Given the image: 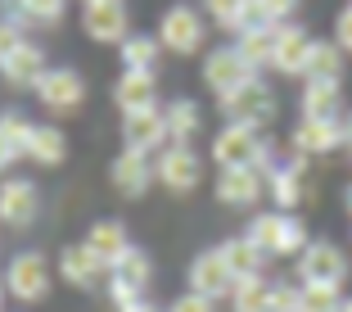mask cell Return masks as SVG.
Wrapping results in <instances>:
<instances>
[{
	"instance_id": "obj_1",
	"label": "cell",
	"mask_w": 352,
	"mask_h": 312,
	"mask_svg": "<svg viewBox=\"0 0 352 312\" xmlns=\"http://www.w3.org/2000/svg\"><path fill=\"white\" fill-rule=\"evenodd\" d=\"M212 158H217V167H258L262 177L276 172V145L262 132L235 127V123H226L212 136Z\"/></svg>"
},
{
	"instance_id": "obj_2",
	"label": "cell",
	"mask_w": 352,
	"mask_h": 312,
	"mask_svg": "<svg viewBox=\"0 0 352 312\" xmlns=\"http://www.w3.org/2000/svg\"><path fill=\"white\" fill-rule=\"evenodd\" d=\"M244 236H249L267 258H294V253H302L311 245L302 218H294V213H276V208H271V213H258Z\"/></svg>"
},
{
	"instance_id": "obj_3",
	"label": "cell",
	"mask_w": 352,
	"mask_h": 312,
	"mask_svg": "<svg viewBox=\"0 0 352 312\" xmlns=\"http://www.w3.org/2000/svg\"><path fill=\"white\" fill-rule=\"evenodd\" d=\"M217 104H221V114H226V123H235V127H253V132L271 127V123H276V109H280L276 91H271L262 77L244 82L239 91H230V95H217Z\"/></svg>"
},
{
	"instance_id": "obj_4",
	"label": "cell",
	"mask_w": 352,
	"mask_h": 312,
	"mask_svg": "<svg viewBox=\"0 0 352 312\" xmlns=\"http://www.w3.org/2000/svg\"><path fill=\"white\" fill-rule=\"evenodd\" d=\"M298 276H302V285H334V290H343V281H348V253L334 240H311L307 249L298 253Z\"/></svg>"
},
{
	"instance_id": "obj_5",
	"label": "cell",
	"mask_w": 352,
	"mask_h": 312,
	"mask_svg": "<svg viewBox=\"0 0 352 312\" xmlns=\"http://www.w3.org/2000/svg\"><path fill=\"white\" fill-rule=\"evenodd\" d=\"M204 37H208V28H204V14H199L195 5H172V10L158 19V45L172 50V54L204 50Z\"/></svg>"
},
{
	"instance_id": "obj_6",
	"label": "cell",
	"mask_w": 352,
	"mask_h": 312,
	"mask_svg": "<svg viewBox=\"0 0 352 312\" xmlns=\"http://www.w3.org/2000/svg\"><path fill=\"white\" fill-rule=\"evenodd\" d=\"M154 177L163 181L172 195H190L204 181V158L195 154V145H163L154 158Z\"/></svg>"
},
{
	"instance_id": "obj_7",
	"label": "cell",
	"mask_w": 352,
	"mask_h": 312,
	"mask_svg": "<svg viewBox=\"0 0 352 312\" xmlns=\"http://www.w3.org/2000/svg\"><path fill=\"white\" fill-rule=\"evenodd\" d=\"M5 290L19 303H41L50 294V262L41 253H14L10 267H5Z\"/></svg>"
},
{
	"instance_id": "obj_8",
	"label": "cell",
	"mask_w": 352,
	"mask_h": 312,
	"mask_svg": "<svg viewBox=\"0 0 352 312\" xmlns=\"http://www.w3.org/2000/svg\"><path fill=\"white\" fill-rule=\"evenodd\" d=\"M131 14H126V0H91L82 5V32L100 45H122L131 37Z\"/></svg>"
},
{
	"instance_id": "obj_9",
	"label": "cell",
	"mask_w": 352,
	"mask_h": 312,
	"mask_svg": "<svg viewBox=\"0 0 352 312\" xmlns=\"http://www.w3.org/2000/svg\"><path fill=\"white\" fill-rule=\"evenodd\" d=\"M253 68L244 63V54L235 50V45H221V50H208L204 54V86H212L217 95H230L239 91L244 82H253Z\"/></svg>"
},
{
	"instance_id": "obj_10",
	"label": "cell",
	"mask_w": 352,
	"mask_h": 312,
	"mask_svg": "<svg viewBox=\"0 0 352 312\" xmlns=\"http://www.w3.org/2000/svg\"><path fill=\"white\" fill-rule=\"evenodd\" d=\"M36 100L50 109V114H77L86 104V82L77 68H50L36 86Z\"/></svg>"
},
{
	"instance_id": "obj_11",
	"label": "cell",
	"mask_w": 352,
	"mask_h": 312,
	"mask_svg": "<svg viewBox=\"0 0 352 312\" xmlns=\"http://www.w3.org/2000/svg\"><path fill=\"white\" fill-rule=\"evenodd\" d=\"M190 290L204 294V299H226L230 290H235V271L226 267V258H221V249H204L195 262H190Z\"/></svg>"
},
{
	"instance_id": "obj_12",
	"label": "cell",
	"mask_w": 352,
	"mask_h": 312,
	"mask_svg": "<svg viewBox=\"0 0 352 312\" xmlns=\"http://www.w3.org/2000/svg\"><path fill=\"white\" fill-rule=\"evenodd\" d=\"M267 195L276 199V213H294L307 199V158H285L276 163V172L267 177Z\"/></svg>"
},
{
	"instance_id": "obj_13",
	"label": "cell",
	"mask_w": 352,
	"mask_h": 312,
	"mask_svg": "<svg viewBox=\"0 0 352 312\" xmlns=\"http://www.w3.org/2000/svg\"><path fill=\"white\" fill-rule=\"evenodd\" d=\"M109 181H113V190L122 199H140L149 186H154V158L140 154V149H122V154L113 158V167H109Z\"/></svg>"
},
{
	"instance_id": "obj_14",
	"label": "cell",
	"mask_w": 352,
	"mask_h": 312,
	"mask_svg": "<svg viewBox=\"0 0 352 312\" xmlns=\"http://www.w3.org/2000/svg\"><path fill=\"white\" fill-rule=\"evenodd\" d=\"M267 195V177L258 167H221L217 172V199L226 208H253Z\"/></svg>"
},
{
	"instance_id": "obj_15",
	"label": "cell",
	"mask_w": 352,
	"mask_h": 312,
	"mask_svg": "<svg viewBox=\"0 0 352 312\" xmlns=\"http://www.w3.org/2000/svg\"><path fill=\"white\" fill-rule=\"evenodd\" d=\"M41 213V190L23 177H5L0 181V222L10 227H32Z\"/></svg>"
},
{
	"instance_id": "obj_16",
	"label": "cell",
	"mask_w": 352,
	"mask_h": 312,
	"mask_svg": "<svg viewBox=\"0 0 352 312\" xmlns=\"http://www.w3.org/2000/svg\"><path fill=\"white\" fill-rule=\"evenodd\" d=\"M167 145V118L163 109H145V114L122 118V149H140V154H158Z\"/></svg>"
},
{
	"instance_id": "obj_17",
	"label": "cell",
	"mask_w": 352,
	"mask_h": 312,
	"mask_svg": "<svg viewBox=\"0 0 352 312\" xmlns=\"http://www.w3.org/2000/svg\"><path fill=\"white\" fill-rule=\"evenodd\" d=\"M86 249L95 253V262H100L104 271H113L118 262L131 253V236H126V227L122 222H113V218H104V222H95L91 231H86V240H82Z\"/></svg>"
},
{
	"instance_id": "obj_18",
	"label": "cell",
	"mask_w": 352,
	"mask_h": 312,
	"mask_svg": "<svg viewBox=\"0 0 352 312\" xmlns=\"http://www.w3.org/2000/svg\"><path fill=\"white\" fill-rule=\"evenodd\" d=\"M307 59H311V32L298 28V23H285L276 32V59H271V68L285 77H302L307 73Z\"/></svg>"
},
{
	"instance_id": "obj_19",
	"label": "cell",
	"mask_w": 352,
	"mask_h": 312,
	"mask_svg": "<svg viewBox=\"0 0 352 312\" xmlns=\"http://www.w3.org/2000/svg\"><path fill=\"white\" fill-rule=\"evenodd\" d=\"M45 73H50V68H45V50L36 41H23L10 59L0 63V77H5L14 91H36Z\"/></svg>"
},
{
	"instance_id": "obj_20",
	"label": "cell",
	"mask_w": 352,
	"mask_h": 312,
	"mask_svg": "<svg viewBox=\"0 0 352 312\" xmlns=\"http://www.w3.org/2000/svg\"><path fill=\"white\" fill-rule=\"evenodd\" d=\"M289 145H294L298 158H321V154H330V149L348 145V136H343V123H307V118H302V123L294 127Z\"/></svg>"
},
{
	"instance_id": "obj_21",
	"label": "cell",
	"mask_w": 352,
	"mask_h": 312,
	"mask_svg": "<svg viewBox=\"0 0 352 312\" xmlns=\"http://www.w3.org/2000/svg\"><path fill=\"white\" fill-rule=\"evenodd\" d=\"M113 104L122 109V118L158 109V77L154 73H126L122 68V77H118V86H113Z\"/></svg>"
},
{
	"instance_id": "obj_22",
	"label": "cell",
	"mask_w": 352,
	"mask_h": 312,
	"mask_svg": "<svg viewBox=\"0 0 352 312\" xmlns=\"http://www.w3.org/2000/svg\"><path fill=\"white\" fill-rule=\"evenodd\" d=\"M298 114L307 123H343V91L334 82H307L298 95Z\"/></svg>"
},
{
	"instance_id": "obj_23",
	"label": "cell",
	"mask_w": 352,
	"mask_h": 312,
	"mask_svg": "<svg viewBox=\"0 0 352 312\" xmlns=\"http://www.w3.org/2000/svg\"><path fill=\"white\" fill-rule=\"evenodd\" d=\"M59 276L73 290H95V281L104 276V267L95 262V253L86 249V245H68V249L59 253Z\"/></svg>"
},
{
	"instance_id": "obj_24",
	"label": "cell",
	"mask_w": 352,
	"mask_h": 312,
	"mask_svg": "<svg viewBox=\"0 0 352 312\" xmlns=\"http://www.w3.org/2000/svg\"><path fill=\"white\" fill-rule=\"evenodd\" d=\"M167 118V145H190L199 136V127H204V109H199L190 95H181V100H172L163 109Z\"/></svg>"
},
{
	"instance_id": "obj_25",
	"label": "cell",
	"mask_w": 352,
	"mask_h": 312,
	"mask_svg": "<svg viewBox=\"0 0 352 312\" xmlns=\"http://www.w3.org/2000/svg\"><path fill=\"white\" fill-rule=\"evenodd\" d=\"M276 32L280 28H271V23H258V28H244L235 37V50L244 54V63H249L253 73L271 68V59H276Z\"/></svg>"
},
{
	"instance_id": "obj_26",
	"label": "cell",
	"mask_w": 352,
	"mask_h": 312,
	"mask_svg": "<svg viewBox=\"0 0 352 312\" xmlns=\"http://www.w3.org/2000/svg\"><path fill=\"white\" fill-rule=\"evenodd\" d=\"M217 249H221V258H226V267L235 271V281L262 276V267H267V253H262L249 236H235V240H226V245H217Z\"/></svg>"
},
{
	"instance_id": "obj_27",
	"label": "cell",
	"mask_w": 352,
	"mask_h": 312,
	"mask_svg": "<svg viewBox=\"0 0 352 312\" xmlns=\"http://www.w3.org/2000/svg\"><path fill=\"white\" fill-rule=\"evenodd\" d=\"M28 158L41 167H59L63 158H68V136L59 132V127L50 123H36V132H32V145H28Z\"/></svg>"
},
{
	"instance_id": "obj_28",
	"label": "cell",
	"mask_w": 352,
	"mask_h": 312,
	"mask_svg": "<svg viewBox=\"0 0 352 312\" xmlns=\"http://www.w3.org/2000/svg\"><path fill=\"white\" fill-rule=\"evenodd\" d=\"M204 10L212 14V23L226 32H244V28H258V10H253V0H204Z\"/></svg>"
},
{
	"instance_id": "obj_29",
	"label": "cell",
	"mask_w": 352,
	"mask_h": 312,
	"mask_svg": "<svg viewBox=\"0 0 352 312\" xmlns=\"http://www.w3.org/2000/svg\"><path fill=\"white\" fill-rule=\"evenodd\" d=\"M109 281L122 285V290L145 294V290H149V281H154V262H149V253H145V249H135V245H131V253H126V258L118 262L113 271H109Z\"/></svg>"
},
{
	"instance_id": "obj_30",
	"label": "cell",
	"mask_w": 352,
	"mask_h": 312,
	"mask_svg": "<svg viewBox=\"0 0 352 312\" xmlns=\"http://www.w3.org/2000/svg\"><path fill=\"white\" fill-rule=\"evenodd\" d=\"M118 54H122V68H126V73H154V68H158V54H163V45H158V37L131 32Z\"/></svg>"
},
{
	"instance_id": "obj_31",
	"label": "cell",
	"mask_w": 352,
	"mask_h": 312,
	"mask_svg": "<svg viewBox=\"0 0 352 312\" xmlns=\"http://www.w3.org/2000/svg\"><path fill=\"white\" fill-rule=\"evenodd\" d=\"M307 82H343V50L334 41H311V59H307Z\"/></svg>"
},
{
	"instance_id": "obj_32",
	"label": "cell",
	"mask_w": 352,
	"mask_h": 312,
	"mask_svg": "<svg viewBox=\"0 0 352 312\" xmlns=\"http://www.w3.org/2000/svg\"><path fill=\"white\" fill-rule=\"evenodd\" d=\"M267 299H271V281L267 276L235 281V290H230V308L235 312H267Z\"/></svg>"
},
{
	"instance_id": "obj_33",
	"label": "cell",
	"mask_w": 352,
	"mask_h": 312,
	"mask_svg": "<svg viewBox=\"0 0 352 312\" xmlns=\"http://www.w3.org/2000/svg\"><path fill=\"white\" fill-rule=\"evenodd\" d=\"M68 10V0H19V23H36V28H54Z\"/></svg>"
},
{
	"instance_id": "obj_34",
	"label": "cell",
	"mask_w": 352,
	"mask_h": 312,
	"mask_svg": "<svg viewBox=\"0 0 352 312\" xmlns=\"http://www.w3.org/2000/svg\"><path fill=\"white\" fill-rule=\"evenodd\" d=\"M302 312H343V290L334 285H298Z\"/></svg>"
},
{
	"instance_id": "obj_35",
	"label": "cell",
	"mask_w": 352,
	"mask_h": 312,
	"mask_svg": "<svg viewBox=\"0 0 352 312\" xmlns=\"http://www.w3.org/2000/svg\"><path fill=\"white\" fill-rule=\"evenodd\" d=\"M0 132H5V141H10V145L19 149L23 158H28V145H32V132H36V123H32L28 114H0Z\"/></svg>"
},
{
	"instance_id": "obj_36",
	"label": "cell",
	"mask_w": 352,
	"mask_h": 312,
	"mask_svg": "<svg viewBox=\"0 0 352 312\" xmlns=\"http://www.w3.org/2000/svg\"><path fill=\"white\" fill-rule=\"evenodd\" d=\"M253 10H258L262 23H271V28H285V23L298 14V0H253Z\"/></svg>"
},
{
	"instance_id": "obj_37",
	"label": "cell",
	"mask_w": 352,
	"mask_h": 312,
	"mask_svg": "<svg viewBox=\"0 0 352 312\" xmlns=\"http://www.w3.org/2000/svg\"><path fill=\"white\" fill-rule=\"evenodd\" d=\"M109 299H113V308H118V312H158L154 303L145 299V294L122 290V285H113V281H109Z\"/></svg>"
},
{
	"instance_id": "obj_38",
	"label": "cell",
	"mask_w": 352,
	"mask_h": 312,
	"mask_svg": "<svg viewBox=\"0 0 352 312\" xmlns=\"http://www.w3.org/2000/svg\"><path fill=\"white\" fill-rule=\"evenodd\" d=\"M267 312H302V303H298V285H271Z\"/></svg>"
},
{
	"instance_id": "obj_39",
	"label": "cell",
	"mask_w": 352,
	"mask_h": 312,
	"mask_svg": "<svg viewBox=\"0 0 352 312\" xmlns=\"http://www.w3.org/2000/svg\"><path fill=\"white\" fill-rule=\"evenodd\" d=\"M23 41H28V37H23V23L19 19H0V63L10 59Z\"/></svg>"
},
{
	"instance_id": "obj_40",
	"label": "cell",
	"mask_w": 352,
	"mask_h": 312,
	"mask_svg": "<svg viewBox=\"0 0 352 312\" xmlns=\"http://www.w3.org/2000/svg\"><path fill=\"white\" fill-rule=\"evenodd\" d=\"M334 45H339L343 54H352V0L334 14Z\"/></svg>"
},
{
	"instance_id": "obj_41",
	"label": "cell",
	"mask_w": 352,
	"mask_h": 312,
	"mask_svg": "<svg viewBox=\"0 0 352 312\" xmlns=\"http://www.w3.org/2000/svg\"><path fill=\"white\" fill-rule=\"evenodd\" d=\"M167 312H217V303L204 299V294H195V290H186L181 299H172V308H167Z\"/></svg>"
},
{
	"instance_id": "obj_42",
	"label": "cell",
	"mask_w": 352,
	"mask_h": 312,
	"mask_svg": "<svg viewBox=\"0 0 352 312\" xmlns=\"http://www.w3.org/2000/svg\"><path fill=\"white\" fill-rule=\"evenodd\" d=\"M19 158H23V154H19V149L10 145V141H5V132H0V172H5L10 163H19Z\"/></svg>"
},
{
	"instance_id": "obj_43",
	"label": "cell",
	"mask_w": 352,
	"mask_h": 312,
	"mask_svg": "<svg viewBox=\"0 0 352 312\" xmlns=\"http://www.w3.org/2000/svg\"><path fill=\"white\" fill-rule=\"evenodd\" d=\"M343 136H348V149H352V114H348V123H343Z\"/></svg>"
},
{
	"instance_id": "obj_44",
	"label": "cell",
	"mask_w": 352,
	"mask_h": 312,
	"mask_svg": "<svg viewBox=\"0 0 352 312\" xmlns=\"http://www.w3.org/2000/svg\"><path fill=\"white\" fill-rule=\"evenodd\" d=\"M343 204H348V213H352V186H348V195H343Z\"/></svg>"
},
{
	"instance_id": "obj_45",
	"label": "cell",
	"mask_w": 352,
	"mask_h": 312,
	"mask_svg": "<svg viewBox=\"0 0 352 312\" xmlns=\"http://www.w3.org/2000/svg\"><path fill=\"white\" fill-rule=\"evenodd\" d=\"M5 294H10V290H5V276H0V299H5Z\"/></svg>"
},
{
	"instance_id": "obj_46",
	"label": "cell",
	"mask_w": 352,
	"mask_h": 312,
	"mask_svg": "<svg viewBox=\"0 0 352 312\" xmlns=\"http://www.w3.org/2000/svg\"><path fill=\"white\" fill-rule=\"evenodd\" d=\"M343 312H352V299H343Z\"/></svg>"
},
{
	"instance_id": "obj_47",
	"label": "cell",
	"mask_w": 352,
	"mask_h": 312,
	"mask_svg": "<svg viewBox=\"0 0 352 312\" xmlns=\"http://www.w3.org/2000/svg\"><path fill=\"white\" fill-rule=\"evenodd\" d=\"M82 5H91V0H82Z\"/></svg>"
},
{
	"instance_id": "obj_48",
	"label": "cell",
	"mask_w": 352,
	"mask_h": 312,
	"mask_svg": "<svg viewBox=\"0 0 352 312\" xmlns=\"http://www.w3.org/2000/svg\"><path fill=\"white\" fill-rule=\"evenodd\" d=\"M348 154H352V149H348Z\"/></svg>"
}]
</instances>
